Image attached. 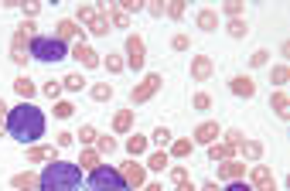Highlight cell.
Listing matches in <instances>:
<instances>
[{
    "instance_id": "22",
    "label": "cell",
    "mask_w": 290,
    "mask_h": 191,
    "mask_svg": "<svg viewBox=\"0 0 290 191\" xmlns=\"http://www.w3.org/2000/svg\"><path fill=\"white\" fill-rule=\"evenodd\" d=\"M27 157H31V161H55V150H48V147H34Z\"/></svg>"
},
{
    "instance_id": "18",
    "label": "cell",
    "mask_w": 290,
    "mask_h": 191,
    "mask_svg": "<svg viewBox=\"0 0 290 191\" xmlns=\"http://www.w3.org/2000/svg\"><path fill=\"white\" fill-rule=\"evenodd\" d=\"M75 34H79V24H75V21H62L55 38H58V41H69V38H75Z\"/></svg>"
},
{
    "instance_id": "13",
    "label": "cell",
    "mask_w": 290,
    "mask_h": 191,
    "mask_svg": "<svg viewBox=\"0 0 290 191\" xmlns=\"http://www.w3.org/2000/svg\"><path fill=\"white\" fill-rule=\"evenodd\" d=\"M191 75H195V79H209V75H212V62H209L205 55H195V65H191Z\"/></svg>"
},
{
    "instance_id": "39",
    "label": "cell",
    "mask_w": 290,
    "mask_h": 191,
    "mask_svg": "<svg viewBox=\"0 0 290 191\" xmlns=\"http://www.w3.org/2000/svg\"><path fill=\"white\" fill-rule=\"evenodd\" d=\"M154 140H157V143H167V140H171V133H167L164 127H157V130H154Z\"/></svg>"
},
{
    "instance_id": "20",
    "label": "cell",
    "mask_w": 290,
    "mask_h": 191,
    "mask_svg": "<svg viewBox=\"0 0 290 191\" xmlns=\"http://www.w3.org/2000/svg\"><path fill=\"white\" fill-rule=\"evenodd\" d=\"M113 96V85H106V82H99V85H92V99H99V103H106Z\"/></svg>"
},
{
    "instance_id": "29",
    "label": "cell",
    "mask_w": 290,
    "mask_h": 191,
    "mask_svg": "<svg viewBox=\"0 0 290 191\" xmlns=\"http://www.w3.org/2000/svg\"><path fill=\"white\" fill-rule=\"evenodd\" d=\"M72 113H75L72 103H58V106H55V116H58V120H69Z\"/></svg>"
},
{
    "instance_id": "3",
    "label": "cell",
    "mask_w": 290,
    "mask_h": 191,
    "mask_svg": "<svg viewBox=\"0 0 290 191\" xmlns=\"http://www.w3.org/2000/svg\"><path fill=\"white\" fill-rule=\"evenodd\" d=\"M85 191H130V188H127V181H123V174L116 167L99 164L96 171L85 174Z\"/></svg>"
},
{
    "instance_id": "6",
    "label": "cell",
    "mask_w": 290,
    "mask_h": 191,
    "mask_svg": "<svg viewBox=\"0 0 290 191\" xmlns=\"http://www.w3.org/2000/svg\"><path fill=\"white\" fill-rule=\"evenodd\" d=\"M157 89H160V75H147L144 85H137V89L130 92V99H133V103H147V99H150Z\"/></svg>"
},
{
    "instance_id": "48",
    "label": "cell",
    "mask_w": 290,
    "mask_h": 191,
    "mask_svg": "<svg viewBox=\"0 0 290 191\" xmlns=\"http://www.w3.org/2000/svg\"><path fill=\"white\" fill-rule=\"evenodd\" d=\"M147 191H160V185H150V188H147Z\"/></svg>"
},
{
    "instance_id": "43",
    "label": "cell",
    "mask_w": 290,
    "mask_h": 191,
    "mask_svg": "<svg viewBox=\"0 0 290 191\" xmlns=\"http://www.w3.org/2000/svg\"><path fill=\"white\" fill-rule=\"evenodd\" d=\"M75 140V133H58V147H69Z\"/></svg>"
},
{
    "instance_id": "8",
    "label": "cell",
    "mask_w": 290,
    "mask_h": 191,
    "mask_svg": "<svg viewBox=\"0 0 290 191\" xmlns=\"http://www.w3.org/2000/svg\"><path fill=\"white\" fill-rule=\"evenodd\" d=\"M232 92L242 96V99H253V96H256V85H253L249 75H236V79H232Z\"/></svg>"
},
{
    "instance_id": "32",
    "label": "cell",
    "mask_w": 290,
    "mask_h": 191,
    "mask_svg": "<svg viewBox=\"0 0 290 191\" xmlns=\"http://www.w3.org/2000/svg\"><path fill=\"white\" fill-rule=\"evenodd\" d=\"M75 136H79V140H82V143L89 147V143L96 140V130H92V127H82V130H79V133H75Z\"/></svg>"
},
{
    "instance_id": "24",
    "label": "cell",
    "mask_w": 290,
    "mask_h": 191,
    "mask_svg": "<svg viewBox=\"0 0 290 191\" xmlns=\"http://www.w3.org/2000/svg\"><path fill=\"white\" fill-rule=\"evenodd\" d=\"M232 150H236V147H229V143H225V147H212L209 157H212V161H225V157H232Z\"/></svg>"
},
{
    "instance_id": "9",
    "label": "cell",
    "mask_w": 290,
    "mask_h": 191,
    "mask_svg": "<svg viewBox=\"0 0 290 191\" xmlns=\"http://www.w3.org/2000/svg\"><path fill=\"white\" fill-rule=\"evenodd\" d=\"M72 55H75V58H79L82 65H85V68H96V65H99V58H96V52H92L89 45H82V41H79V45L72 48Z\"/></svg>"
},
{
    "instance_id": "2",
    "label": "cell",
    "mask_w": 290,
    "mask_h": 191,
    "mask_svg": "<svg viewBox=\"0 0 290 191\" xmlns=\"http://www.w3.org/2000/svg\"><path fill=\"white\" fill-rule=\"evenodd\" d=\"M38 188L41 191H79L82 188V167L69 164V161H55L38 178Z\"/></svg>"
},
{
    "instance_id": "34",
    "label": "cell",
    "mask_w": 290,
    "mask_h": 191,
    "mask_svg": "<svg viewBox=\"0 0 290 191\" xmlns=\"http://www.w3.org/2000/svg\"><path fill=\"white\" fill-rule=\"evenodd\" d=\"M106 68H109V72H120V68H123V58H120V55H109V58H106Z\"/></svg>"
},
{
    "instance_id": "23",
    "label": "cell",
    "mask_w": 290,
    "mask_h": 191,
    "mask_svg": "<svg viewBox=\"0 0 290 191\" xmlns=\"http://www.w3.org/2000/svg\"><path fill=\"white\" fill-rule=\"evenodd\" d=\"M127 150H130V154H144V150H147V136H130Z\"/></svg>"
},
{
    "instance_id": "47",
    "label": "cell",
    "mask_w": 290,
    "mask_h": 191,
    "mask_svg": "<svg viewBox=\"0 0 290 191\" xmlns=\"http://www.w3.org/2000/svg\"><path fill=\"white\" fill-rule=\"evenodd\" d=\"M3 113H7V106H3V99H0V120H3Z\"/></svg>"
},
{
    "instance_id": "14",
    "label": "cell",
    "mask_w": 290,
    "mask_h": 191,
    "mask_svg": "<svg viewBox=\"0 0 290 191\" xmlns=\"http://www.w3.org/2000/svg\"><path fill=\"white\" fill-rule=\"evenodd\" d=\"M31 34V24H21V34H17V41H14V58L17 62H27V55H24V38Z\"/></svg>"
},
{
    "instance_id": "35",
    "label": "cell",
    "mask_w": 290,
    "mask_h": 191,
    "mask_svg": "<svg viewBox=\"0 0 290 191\" xmlns=\"http://www.w3.org/2000/svg\"><path fill=\"white\" fill-rule=\"evenodd\" d=\"M79 21H89V24H92V21H96V10H92V7H79Z\"/></svg>"
},
{
    "instance_id": "21",
    "label": "cell",
    "mask_w": 290,
    "mask_h": 191,
    "mask_svg": "<svg viewBox=\"0 0 290 191\" xmlns=\"http://www.w3.org/2000/svg\"><path fill=\"white\" fill-rule=\"evenodd\" d=\"M14 89H17L24 99H27V96H34V82H31V79H17V82H14Z\"/></svg>"
},
{
    "instance_id": "42",
    "label": "cell",
    "mask_w": 290,
    "mask_h": 191,
    "mask_svg": "<svg viewBox=\"0 0 290 191\" xmlns=\"http://www.w3.org/2000/svg\"><path fill=\"white\" fill-rule=\"evenodd\" d=\"M225 191H253V188H249L246 181H232V185H229V188H225Z\"/></svg>"
},
{
    "instance_id": "15",
    "label": "cell",
    "mask_w": 290,
    "mask_h": 191,
    "mask_svg": "<svg viewBox=\"0 0 290 191\" xmlns=\"http://www.w3.org/2000/svg\"><path fill=\"white\" fill-rule=\"evenodd\" d=\"M246 174V164H236V161H225L222 164V178H229V181H239Z\"/></svg>"
},
{
    "instance_id": "33",
    "label": "cell",
    "mask_w": 290,
    "mask_h": 191,
    "mask_svg": "<svg viewBox=\"0 0 290 191\" xmlns=\"http://www.w3.org/2000/svg\"><path fill=\"white\" fill-rule=\"evenodd\" d=\"M113 150H116V140L113 136H103L99 140V154H113Z\"/></svg>"
},
{
    "instance_id": "36",
    "label": "cell",
    "mask_w": 290,
    "mask_h": 191,
    "mask_svg": "<svg viewBox=\"0 0 290 191\" xmlns=\"http://www.w3.org/2000/svg\"><path fill=\"white\" fill-rule=\"evenodd\" d=\"M58 92H62V82H48V85H45V96L58 99Z\"/></svg>"
},
{
    "instance_id": "40",
    "label": "cell",
    "mask_w": 290,
    "mask_h": 191,
    "mask_svg": "<svg viewBox=\"0 0 290 191\" xmlns=\"http://www.w3.org/2000/svg\"><path fill=\"white\" fill-rule=\"evenodd\" d=\"M260 154H263L260 143H246V157H260Z\"/></svg>"
},
{
    "instance_id": "41",
    "label": "cell",
    "mask_w": 290,
    "mask_h": 191,
    "mask_svg": "<svg viewBox=\"0 0 290 191\" xmlns=\"http://www.w3.org/2000/svg\"><path fill=\"white\" fill-rule=\"evenodd\" d=\"M167 14H171V17H181V14H185V3H171Z\"/></svg>"
},
{
    "instance_id": "17",
    "label": "cell",
    "mask_w": 290,
    "mask_h": 191,
    "mask_svg": "<svg viewBox=\"0 0 290 191\" xmlns=\"http://www.w3.org/2000/svg\"><path fill=\"white\" fill-rule=\"evenodd\" d=\"M198 27H202V31H215L218 27L215 10H202V14H198Z\"/></svg>"
},
{
    "instance_id": "10",
    "label": "cell",
    "mask_w": 290,
    "mask_h": 191,
    "mask_svg": "<svg viewBox=\"0 0 290 191\" xmlns=\"http://www.w3.org/2000/svg\"><path fill=\"white\" fill-rule=\"evenodd\" d=\"M123 181H127V188H140L144 185V167L140 164H127V171H123Z\"/></svg>"
},
{
    "instance_id": "5",
    "label": "cell",
    "mask_w": 290,
    "mask_h": 191,
    "mask_svg": "<svg viewBox=\"0 0 290 191\" xmlns=\"http://www.w3.org/2000/svg\"><path fill=\"white\" fill-rule=\"evenodd\" d=\"M127 52H130V68H144V62H147V45L137 38V34H130L127 38Z\"/></svg>"
},
{
    "instance_id": "30",
    "label": "cell",
    "mask_w": 290,
    "mask_h": 191,
    "mask_svg": "<svg viewBox=\"0 0 290 191\" xmlns=\"http://www.w3.org/2000/svg\"><path fill=\"white\" fill-rule=\"evenodd\" d=\"M270 82H273V85H284V82H287V68H284V65L273 68V72H270Z\"/></svg>"
},
{
    "instance_id": "45",
    "label": "cell",
    "mask_w": 290,
    "mask_h": 191,
    "mask_svg": "<svg viewBox=\"0 0 290 191\" xmlns=\"http://www.w3.org/2000/svg\"><path fill=\"white\" fill-rule=\"evenodd\" d=\"M38 10H41V3H24V14H31V17H34Z\"/></svg>"
},
{
    "instance_id": "27",
    "label": "cell",
    "mask_w": 290,
    "mask_h": 191,
    "mask_svg": "<svg viewBox=\"0 0 290 191\" xmlns=\"http://www.w3.org/2000/svg\"><path fill=\"white\" fill-rule=\"evenodd\" d=\"M89 27H92V34H106V31H109V21H106V17H99V14H96V21H92V24H89Z\"/></svg>"
},
{
    "instance_id": "38",
    "label": "cell",
    "mask_w": 290,
    "mask_h": 191,
    "mask_svg": "<svg viewBox=\"0 0 290 191\" xmlns=\"http://www.w3.org/2000/svg\"><path fill=\"white\" fill-rule=\"evenodd\" d=\"M229 31H232L236 38H242V34H246V24H242V21H232V24H229Z\"/></svg>"
},
{
    "instance_id": "12",
    "label": "cell",
    "mask_w": 290,
    "mask_h": 191,
    "mask_svg": "<svg viewBox=\"0 0 290 191\" xmlns=\"http://www.w3.org/2000/svg\"><path fill=\"white\" fill-rule=\"evenodd\" d=\"M218 133H222V130H218V123H202V127L195 130V140H198V143H212Z\"/></svg>"
},
{
    "instance_id": "16",
    "label": "cell",
    "mask_w": 290,
    "mask_h": 191,
    "mask_svg": "<svg viewBox=\"0 0 290 191\" xmlns=\"http://www.w3.org/2000/svg\"><path fill=\"white\" fill-rule=\"evenodd\" d=\"M130 127H133V113H130V109H120L116 120H113V130H116V133H127Z\"/></svg>"
},
{
    "instance_id": "28",
    "label": "cell",
    "mask_w": 290,
    "mask_h": 191,
    "mask_svg": "<svg viewBox=\"0 0 290 191\" xmlns=\"http://www.w3.org/2000/svg\"><path fill=\"white\" fill-rule=\"evenodd\" d=\"M171 150H174V157H188V154H191V140H178Z\"/></svg>"
},
{
    "instance_id": "25",
    "label": "cell",
    "mask_w": 290,
    "mask_h": 191,
    "mask_svg": "<svg viewBox=\"0 0 290 191\" xmlns=\"http://www.w3.org/2000/svg\"><path fill=\"white\" fill-rule=\"evenodd\" d=\"M62 85H65V89H69V92H79V89H82V85H85V82H82V75H65V82H62Z\"/></svg>"
},
{
    "instance_id": "31",
    "label": "cell",
    "mask_w": 290,
    "mask_h": 191,
    "mask_svg": "<svg viewBox=\"0 0 290 191\" xmlns=\"http://www.w3.org/2000/svg\"><path fill=\"white\" fill-rule=\"evenodd\" d=\"M150 167H154V171H164V167H167V154H160V150H157V154L150 157Z\"/></svg>"
},
{
    "instance_id": "26",
    "label": "cell",
    "mask_w": 290,
    "mask_h": 191,
    "mask_svg": "<svg viewBox=\"0 0 290 191\" xmlns=\"http://www.w3.org/2000/svg\"><path fill=\"white\" fill-rule=\"evenodd\" d=\"M34 185H38L34 174H17V178H14V188H34Z\"/></svg>"
},
{
    "instance_id": "11",
    "label": "cell",
    "mask_w": 290,
    "mask_h": 191,
    "mask_svg": "<svg viewBox=\"0 0 290 191\" xmlns=\"http://www.w3.org/2000/svg\"><path fill=\"white\" fill-rule=\"evenodd\" d=\"M82 171H96L99 167V154L92 150V147H82V154H79V161H75Z\"/></svg>"
},
{
    "instance_id": "1",
    "label": "cell",
    "mask_w": 290,
    "mask_h": 191,
    "mask_svg": "<svg viewBox=\"0 0 290 191\" xmlns=\"http://www.w3.org/2000/svg\"><path fill=\"white\" fill-rule=\"evenodd\" d=\"M7 133L21 143H34L38 136H45V113L34 109L31 103H21L7 113Z\"/></svg>"
},
{
    "instance_id": "44",
    "label": "cell",
    "mask_w": 290,
    "mask_h": 191,
    "mask_svg": "<svg viewBox=\"0 0 290 191\" xmlns=\"http://www.w3.org/2000/svg\"><path fill=\"white\" fill-rule=\"evenodd\" d=\"M174 48H178V52H185V48H188V38H185V34H178V38H174Z\"/></svg>"
},
{
    "instance_id": "7",
    "label": "cell",
    "mask_w": 290,
    "mask_h": 191,
    "mask_svg": "<svg viewBox=\"0 0 290 191\" xmlns=\"http://www.w3.org/2000/svg\"><path fill=\"white\" fill-rule=\"evenodd\" d=\"M249 178H253L256 191H277V185H273V174H270V167H266V164H256Z\"/></svg>"
},
{
    "instance_id": "46",
    "label": "cell",
    "mask_w": 290,
    "mask_h": 191,
    "mask_svg": "<svg viewBox=\"0 0 290 191\" xmlns=\"http://www.w3.org/2000/svg\"><path fill=\"white\" fill-rule=\"evenodd\" d=\"M202 191H218V188H215V185H212V181H209V185H205V188H202Z\"/></svg>"
},
{
    "instance_id": "37",
    "label": "cell",
    "mask_w": 290,
    "mask_h": 191,
    "mask_svg": "<svg viewBox=\"0 0 290 191\" xmlns=\"http://www.w3.org/2000/svg\"><path fill=\"white\" fill-rule=\"evenodd\" d=\"M209 106H212V99H209L205 92H198V96H195V109H209Z\"/></svg>"
},
{
    "instance_id": "4",
    "label": "cell",
    "mask_w": 290,
    "mask_h": 191,
    "mask_svg": "<svg viewBox=\"0 0 290 191\" xmlns=\"http://www.w3.org/2000/svg\"><path fill=\"white\" fill-rule=\"evenodd\" d=\"M31 55L38 58V62L52 65V62H62L65 55H69V48H65V41H58L55 34L48 38V34H38V38H31Z\"/></svg>"
},
{
    "instance_id": "19",
    "label": "cell",
    "mask_w": 290,
    "mask_h": 191,
    "mask_svg": "<svg viewBox=\"0 0 290 191\" xmlns=\"http://www.w3.org/2000/svg\"><path fill=\"white\" fill-rule=\"evenodd\" d=\"M270 106L277 109V116H280V120H287V96H284V92H273Z\"/></svg>"
}]
</instances>
